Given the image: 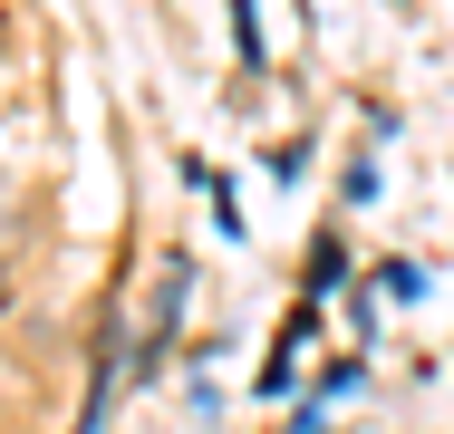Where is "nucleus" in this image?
Segmentation results:
<instances>
[{"label": "nucleus", "mask_w": 454, "mask_h": 434, "mask_svg": "<svg viewBox=\"0 0 454 434\" xmlns=\"http://www.w3.org/2000/svg\"><path fill=\"white\" fill-rule=\"evenodd\" d=\"M377 299H426V270H416V260H387V270H377Z\"/></svg>", "instance_id": "obj_1"}, {"label": "nucleus", "mask_w": 454, "mask_h": 434, "mask_svg": "<svg viewBox=\"0 0 454 434\" xmlns=\"http://www.w3.org/2000/svg\"><path fill=\"white\" fill-rule=\"evenodd\" d=\"M0 39H10V19H0Z\"/></svg>", "instance_id": "obj_2"}]
</instances>
